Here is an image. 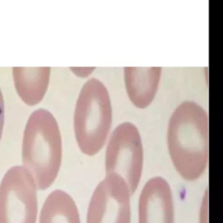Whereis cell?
Instances as JSON below:
<instances>
[{"label": "cell", "mask_w": 223, "mask_h": 223, "mask_svg": "<svg viewBox=\"0 0 223 223\" xmlns=\"http://www.w3.org/2000/svg\"><path fill=\"white\" fill-rule=\"evenodd\" d=\"M167 145L175 169L187 181L204 174L208 161V118L201 105L184 101L171 116Z\"/></svg>", "instance_id": "1"}, {"label": "cell", "mask_w": 223, "mask_h": 223, "mask_svg": "<svg viewBox=\"0 0 223 223\" xmlns=\"http://www.w3.org/2000/svg\"><path fill=\"white\" fill-rule=\"evenodd\" d=\"M62 162V140L56 118L40 108L30 115L24 131L22 164L39 190H46L57 178Z\"/></svg>", "instance_id": "2"}, {"label": "cell", "mask_w": 223, "mask_h": 223, "mask_svg": "<svg viewBox=\"0 0 223 223\" xmlns=\"http://www.w3.org/2000/svg\"><path fill=\"white\" fill-rule=\"evenodd\" d=\"M112 118V104L105 85L99 79H89L79 92L73 117L76 141L84 154L93 156L102 149Z\"/></svg>", "instance_id": "3"}, {"label": "cell", "mask_w": 223, "mask_h": 223, "mask_svg": "<svg viewBox=\"0 0 223 223\" xmlns=\"http://www.w3.org/2000/svg\"><path fill=\"white\" fill-rule=\"evenodd\" d=\"M143 146L138 128L130 122L116 127L105 152V174L121 177L132 195L138 188L143 170Z\"/></svg>", "instance_id": "4"}, {"label": "cell", "mask_w": 223, "mask_h": 223, "mask_svg": "<svg viewBox=\"0 0 223 223\" xmlns=\"http://www.w3.org/2000/svg\"><path fill=\"white\" fill-rule=\"evenodd\" d=\"M38 188L23 166L11 167L0 182V223H36Z\"/></svg>", "instance_id": "5"}, {"label": "cell", "mask_w": 223, "mask_h": 223, "mask_svg": "<svg viewBox=\"0 0 223 223\" xmlns=\"http://www.w3.org/2000/svg\"><path fill=\"white\" fill-rule=\"evenodd\" d=\"M131 196L121 177L106 175L93 191L86 223H131Z\"/></svg>", "instance_id": "6"}, {"label": "cell", "mask_w": 223, "mask_h": 223, "mask_svg": "<svg viewBox=\"0 0 223 223\" xmlns=\"http://www.w3.org/2000/svg\"><path fill=\"white\" fill-rule=\"evenodd\" d=\"M138 223H174V203L170 185L156 176L145 184L138 206Z\"/></svg>", "instance_id": "7"}, {"label": "cell", "mask_w": 223, "mask_h": 223, "mask_svg": "<svg viewBox=\"0 0 223 223\" xmlns=\"http://www.w3.org/2000/svg\"><path fill=\"white\" fill-rule=\"evenodd\" d=\"M161 76L160 67H126L124 79L127 95L136 107L143 109L153 100Z\"/></svg>", "instance_id": "8"}, {"label": "cell", "mask_w": 223, "mask_h": 223, "mask_svg": "<svg viewBox=\"0 0 223 223\" xmlns=\"http://www.w3.org/2000/svg\"><path fill=\"white\" fill-rule=\"evenodd\" d=\"M50 67H13L14 86L24 103L30 106L39 104L47 91Z\"/></svg>", "instance_id": "9"}, {"label": "cell", "mask_w": 223, "mask_h": 223, "mask_svg": "<svg viewBox=\"0 0 223 223\" xmlns=\"http://www.w3.org/2000/svg\"><path fill=\"white\" fill-rule=\"evenodd\" d=\"M39 223H80L73 199L63 190H54L45 199Z\"/></svg>", "instance_id": "10"}, {"label": "cell", "mask_w": 223, "mask_h": 223, "mask_svg": "<svg viewBox=\"0 0 223 223\" xmlns=\"http://www.w3.org/2000/svg\"><path fill=\"white\" fill-rule=\"evenodd\" d=\"M207 194L206 192L204 199L202 200L200 211V223H207Z\"/></svg>", "instance_id": "11"}, {"label": "cell", "mask_w": 223, "mask_h": 223, "mask_svg": "<svg viewBox=\"0 0 223 223\" xmlns=\"http://www.w3.org/2000/svg\"><path fill=\"white\" fill-rule=\"evenodd\" d=\"M4 124H5V100H4V96L0 88V140L2 138Z\"/></svg>", "instance_id": "12"}]
</instances>
